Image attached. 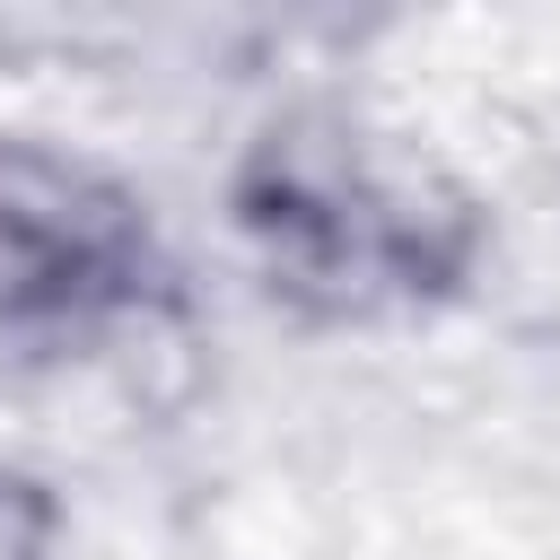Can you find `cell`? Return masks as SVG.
<instances>
[{"instance_id": "obj_1", "label": "cell", "mask_w": 560, "mask_h": 560, "mask_svg": "<svg viewBox=\"0 0 560 560\" xmlns=\"http://www.w3.org/2000/svg\"><path fill=\"white\" fill-rule=\"evenodd\" d=\"M228 219L262 289L324 324L438 306L481 262L472 192L420 158H394L341 105L271 114L228 175Z\"/></svg>"}, {"instance_id": "obj_2", "label": "cell", "mask_w": 560, "mask_h": 560, "mask_svg": "<svg viewBox=\"0 0 560 560\" xmlns=\"http://www.w3.org/2000/svg\"><path fill=\"white\" fill-rule=\"evenodd\" d=\"M158 289L149 201L79 149L0 131V332H105Z\"/></svg>"}, {"instance_id": "obj_3", "label": "cell", "mask_w": 560, "mask_h": 560, "mask_svg": "<svg viewBox=\"0 0 560 560\" xmlns=\"http://www.w3.org/2000/svg\"><path fill=\"white\" fill-rule=\"evenodd\" d=\"M52 551H61V499L35 472L0 464V560H52Z\"/></svg>"}]
</instances>
